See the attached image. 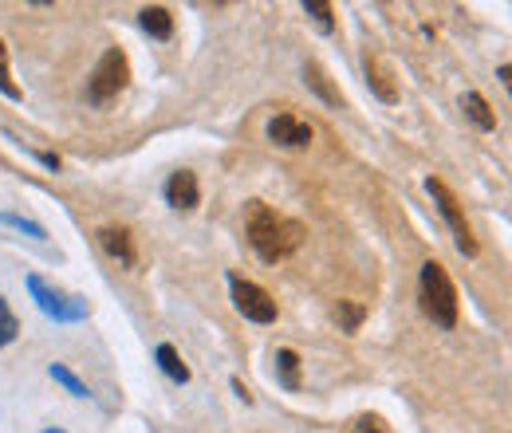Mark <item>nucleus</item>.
Wrapping results in <instances>:
<instances>
[{"instance_id": "nucleus-1", "label": "nucleus", "mask_w": 512, "mask_h": 433, "mask_svg": "<svg viewBox=\"0 0 512 433\" xmlns=\"http://www.w3.org/2000/svg\"><path fill=\"white\" fill-rule=\"evenodd\" d=\"M245 233H249V245L256 248V256L264 264L288 260L300 248V241H304V225L284 217V213H276L264 201H249L245 205Z\"/></svg>"}, {"instance_id": "nucleus-2", "label": "nucleus", "mask_w": 512, "mask_h": 433, "mask_svg": "<svg viewBox=\"0 0 512 433\" xmlns=\"http://www.w3.org/2000/svg\"><path fill=\"white\" fill-rule=\"evenodd\" d=\"M418 292H422V308L434 319V327L453 331V327H457V288H453L449 272L438 260H426V264H422Z\"/></svg>"}, {"instance_id": "nucleus-3", "label": "nucleus", "mask_w": 512, "mask_h": 433, "mask_svg": "<svg viewBox=\"0 0 512 433\" xmlns=\"http://www.w3.org/2000/svg\"><path fill=\"white\" fill-rule=\"evenodd\" d=\"M130 83V60L123 48H107L99 63H95V71H91V79H87V103L91 107H107L111 99H119L123 91H127Z\"/></svg>"}, {"instance_id": "nucleus-4", "label": "nucleus", "mask_w": 512, "mask_h": 433, "mask_svg": "<svg viewBox=\"0 0 512 433\" xmlns=\"http://www.w3.org/2000/svg\"><path fill=\"white\" fill-rule=\"evenodd\" d=\"M28 292L36 300V308L44 311L48 319H56V323H83L91 315V304L83 296H67L64 288H56L52 280H44L40 272L28 276Z\"/></svg>"}, {"instance_id": "nucleus-5", "label": "nucleus", "mask_w": 512, "mask_h": 433, "mask_svg": "<svg viewBox=\"0 0 512 433\" xmlns=\"http://www.w3.org/2000/svg\"><path fill=\"white\" fill-rule=\"evenodd\" d=\"M426 193L434 197V205L442 209V217H446L449 233H453V245L461 256H477V241H473V229H469V221H465V213H461V201L449 193L446 182H438V178H426Z\"/></svg>"}, {"instance_id": "nucleus-6", "label": "nucleus", "mask_w": 512, "mask_h": 433, "mask_svg": "<svg viewBox=\"0 0 512 433\" xmlns=\"http://www.w3.org/2000/svg\"><path fill=\"white\" fill-rule=\"evenodd\" d=\"M229 292H233V308L241 311L245 319H253V323H276L280 308H276V300L260 284L241 280V276H229Z\"/></svg>"}, {"instance_id": "nucleus-7", "label": "nucleus", "mask_w": 512, "mask_h": 433, "mask_svg": "<svg viewBox=\"0 0 512 433\" xmlns=\"http://www.w3.org/2000/svg\"><path fill=\"white\" fill-rule=\"evenodd\" d=\"M268 142H276L284 150H304V146H312V126L300 123L288 111H280V115L268 119Z\"/></svg>"}, {"instance_id": "nucleus-8", "label": "nucleus", "mask_w": 512, "mask_h": 433, "mask_svg": "<svg viewBox=\"0 0 512 433\" xmlns=\"http://www.w3.org/2000/svg\"><path fill=\"white\" fill-rule=\"evenodd\" d=\"M197 201H201L197 174H190V170L170 174V182H166V205L178 209V213H190V209H197Z\"/></svg>"}, {"instance_id": "nucleus-9", "label": "nucleus", "mask_w": 512, "mask_h": 433, "mask_svg": "<svg viewBox=\"0 0 512 433\" xmlns=\"http://www.w3.org/2000/svg\"><path fill=\"white\" fill-rule=\"evenodd\" d=\"M99 245H103V252H107L111 260H119L123 268H134V264H138L134 237H130V229H123V225H103V229H99Z\"/></svg>"}, {"instance_id": "nucleus-10", "label": "nucleus", "mask_w": 512, "mask_h": 433, "mask_svg": "<svg viewBox=\"0 0 512 433\" xmlns=\"http://www.w3.org/2000/svg\"><path fill=\"white\" fill-rule=\"evenodd\" d=\"M138 24H142V32H150L154 40H170V36H174V16H170V8H162V4H146V8L138 12Z\"/></svg>"}, {"instance_id": "nucleus-11", "label": "nucleus", "mask_w": 512, "mask_h": 433, "mask_svg": "<svg viewBox=\"0 0 512 433\" xmlns=\"http://www.w3.org/2000/svg\"><path fill=\"white\" fill-rule=\"evenodd\" d=\"M461 111H465V119L477 126V130H497V115H493V107L485 103V95L465 91V95H461Z\"/></svg>"}, {"instance_id": "nucleus-12", "label": "nucleus", "mask_w": 512, "mask_h": 433, "mask_svg": "<svg viewBox=\"0 0 512 433\" xmlns=\"http://www.w3.org/2000/svg\"><path fill=\"white\" fill-rule=\"evenodd\" d=\"M154 359H158V371L166 374L170 382H178V386H186V382H190V367L182 363V355H178V351H174L170 343H158Z\"/></svg>"}, {"instance_id": "nucleus-13", "label": "nucleus", "mask_w": 512, "mask_h": 433, "mask_svg": "<svg viewBox=\"0 0 512 433\" xmlns=\"http://www.w3.org/2000/svg\"><path fill=\"white\" fill-rule=\"evenodd\" d=\"M276 378H280L284 390H300V355L292 347L276 351Z\"/></svg>"}, {"instance_id": "nucleus-14", "label": "nucleus", "mask_w": 512, "mask_h": 433, "mask_svg": "<svg viewBox=\"0 0 512 433\" xmlns=\"http://www.w3.org/2000/svg\"><path fill=\"white\" fill-rule=\"evenodd\" d=\"M0 225H8V229H16V233H28L32 241H48V229H44L40 221L24 217V213H12V209H4V213H0Z\"/></svg>"}, {"instance_id": "nucleus-15", "label": "nucleus", "mask_w": 512, "mask_h": 433, "mask_svg": "<svg viewBox=\"0 0 512 433\" xmlns=\"http://www.w3.org/2000/svg\"><path fill=\"white\" fill-rule=\"evenodd\" d=\"M304 83H308V87H312V91L320 95L323 103H331V107H339V91H335V87L327 83V75H323V71H320V63H308V67H304Z\"/></svg>"}, {"instance_id": "nucleus-16", "label": "nucleus", "mask_w": 512, "mask_h": 433, "mask_svg": "<svg viewBox=\"0 0 512 433\" xmlns=\"http://www.w3.org/2000/svg\"><path fill=\"white\" fill-rule=\"evenodd\" d=\"M367 79H371V87H375V95H379L383 103H394V99H398V91L390 87V71H386L379 60H367Z\"/></svg>"}, {"instance_id": "nucleus-17", "label": "nucleus", "mask_w": 512, "mask_h": 433, "mask_svg": "<svg viewBox=\"0 0 512 433\" xmlns=\"http://www.w3.org/2000/svg\"><path fill=\"white\" fill-rule=\"evenodd\" d=\"M48 374H52V378H56V382L64 386V390H67V394H71V398H91V390H87V382H83V378H79V374H75V371H67L64 363H52V367H48Z\"/></svg>"}, {"instance_id": "nucleus-18", "label": "nucleus", "mask_w": 512, "mask_h": 433, "mask_svg": "<svg viewBox=\"0 0 512 433\" xmlns=\"http://www.w3.org/2000/svg\"><path fill=\"white\" fill-rule=\"evenodd\" d=\"M0 95L4 99H12V103H20L24 99V91L16 87V79H12V67H8V44L0 40Z\"/></svg>"}, {"instance_id": "nucleus-19", "label": "nucleus", "mask_w": 512, "mask_h": 433, "mask_svg": "<svg viewBox=\"0 0 512 433\" xmlns=\"http://www.w3.org/2000/svg\"><path fill=\"white\" fill-rule=\"evenodd\" d=\"M363 315H367L363 304H347V300H339V308H335V319H339V327H343L347 335H355V331H359Z\"/></svg>"}, {"instance_id": "nucleus-20", "label": "nucleus", "mask_w": 512, "mask_h": 433, "mask_svg": "<svg viewBox=\"0 0 512 433\" xmlns=\"http://www.w3.org/2000/svg\"><path fill=\"white\" fill-rule=\"evenodd\" d=\"M16 335H20V319H16V311L8 308V300L0 296V347H8Z\"/></svg>"}, {"instance_id": "nucleus-21", "label": "nucleus", "mask_w": 512, "mask_h": 433, "mask_svg": "<svg viewBox=\"0 0 512 433\" xmlns=\"http://www.w3.org/2000/svg\"><path fill=\"white\" fill-rule=\"evenodd\" d=\"M304 12L320 24V32H331V28H335V20H331V4H323V0H304Z\"/></svg>"}, {"instance_id": "nucleus-22", "label": "nucleus", "mask_w": 512, "mask_h": 433, "mask_svg": "<svg viewBox=\"0 0 512 433\" xmlns=\"http://www.w3.org/2000/svg\"><path fill=\"white\" fill-rule=\"evenodd\" d=\"M351 433H383V426H379L375 418H359V422L351 426Z\"/></svg>"}, {"instance_id": "nucleus-23", "label": "nucleus", "mask_w": 512, "mask_h": 433, "mask_svg": "<svg viewBox=\"0 0 512 433\" xmlns=\"http://www.w3.org/2000/svg\"><path fill=\"white\" fill-rule=\"evenodd\" d=\"M36 158H40V166H48V170H60V166H64L56 154H36Z\"/></svg>"}, {"instance_id": "nucleus-24", "label": "nucleus", "mask_w": 512, "mask_h": 433, "mask_svg": "<svg viewBox=\"0 0 512 433\" xmlns=\"http://www.w3.org/2000/svg\"><path fill=\"white\" fill-rule=\"evenodd\" d=\"M233 390H237V398H245V402H253V394L245 390V382H241V378H233Z\"/></svg>"}, {"instance_id": "nucleus-25", "label": "nucleus", "mask_w": 512, "mask_h": 433, "mask_svg": "<svg viewBox=\"0 0 512 433\" xmlns=\"http://www.w3.org/2000/svg\"><path fill=\"white\" fill-rule=\"evenodd\" d=\"M40 433H67V430H60V426H52V430H40Z\"/></svg>"}]
</instances>
